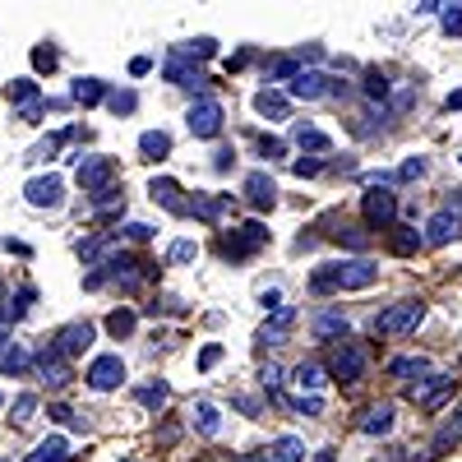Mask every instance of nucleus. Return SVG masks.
Segmentation results:
<instances>
[{"label": "nucleus", "mask_w": 462, "mask_h": 462, "mask_svg": "<svg viewBox=\"0 0 462 462\" xmlns=\"http://www.w3.org/2000/svg\"><path fill=\"white\" fill-rule=\"evenodd\" d=\"M88 389H97V393H111V389H121V379H125V361L116 356V352H102V356H93V365H88Z\"/></svg>", "instance_id": "7"}, {"label": "nucleus", "mask_w": 462, "mask_h": 462, "mask_svg": "<svg viewBox=\"0 0 462 462\" xmlns=\"http://www.w3.org/2000/svg\"><path fill=\"white\" fill-rule=\"evenodd\" d=\"M457 439H462V402L453 407V416L439 426V435H435V453H444V448H448V444H457Z\"/></svg>", "instance_id": "28"}, {"label": "nucleus", "mask_w": 462, "mask_h": 462, "mask_svg": "<svg viewBox=\"0 0 462 462\" xmlns=\"http://www.w3.org/2000/svg\"><path fill=\"white\" fill-rule=\"evenodd\" d=\"M139 398V407H148V411H158V407H167V398H171V389L158 379V383H143V389L134 393Z\"/></svg>", "instance_id": "32"}, {"label": "nucleus", "mask_w": 462, "mask_h": 462, "mask_svg": "<svg viewBox=\"0 0 462 462\" xmlns=\"http://www.w3.org/2000/svg\"><path fill=\"white\" fill-rule=\"evenodd\" d=\"M296 324V305H278V310H273V319H268L263 328H259V342L263 346H278L282 337H287V328Z\"/></svg>", "instance_id": "17"}, {"label": "nucleus", "mask_w": 462, "mask_h": 462, "mask_svg": "<svg viewBox=\"0 0 462 462\" xmlns=\"http://www.w3.org/2000/svg\"><path fill=\"white\" fill-rule=\"evenodd\" d=\"M28 462H69V444L56 435V439H42L32 453H28Z\"/></svg>", "instance_id": "27"}, {"label": "nucleus", "mask_w": 462, "mask_h": 462, "mask_svg": "<svg viewBox=\"0 0 462 462\" xmlns=\"http://www.w3.org/2000/svg\"><path fill=\"white\" fill-rule=\"evenodd\" d=\"M254 111H259V116H273V121H287V116H291V102H287V93L259 88V93H254Z\"/></svg>", "instance_id": "19"}, {"label": "nucleus", "mask_w": 462, "mask_h": 462, "mask_svg": "<svg viewBox=\"0 0 462 462\" xmlns=\"http://www.w3.org/2000/svg\"><path fill=\"white\" fill-rule=\"evenodd\" d=\"M0 296H5V282H0Z\"/></svg>", "instance_id": "61"}, {"label": "nucleus", "mask_w": 462, "mask_h": 462, "mask_svg": "<svg viewBox=\"0 0 462 462\" xmlns=\"http://www.w3.org/2000/svg\"><path fill=\"white\" fill-rule=\"evenodd\" d=\"M296 60H324V51H319V47H300Z\"/></svg>", "instance_id": "58"}, {"label": "nucleus", "mask_w": 462, "mask_h": 462, "mask_svg": "<svg viewBox=\"0 0 462 462\" xmlns=\"http://www.w3.org/2000/svg\"><path fill=\"white\" fill-rule=\"evenodd\" d=\"M296 74H300V60L296 56H282V60L268 65V79H273V84H287V79H296Z\"/></svg>", "instance_id": "37"}, {"label": "nucleus", "mask_w": 462, "mask_h": 462, "mask_svg": "<svg viewBox=\"0 0 462 462\" xmlns=\"http://www.w3.org/2000/svg\"><path fill=\"white\" fill-rule=\"evenodd\" d=\"M148 236H152L148 222H130V226H125V241H148Z\"/></svg>", "instance_id": "53"}, {"label": "nucleus", "mask_w": 462, "mask_h": 462, "mask_svg": "<svg viewBox=\"0 0 462 462\" xmlns=\"http://www.w3.org/2000/svg\"><path fill=\"white\" fill-rule=\"evenodd\" d=\"M5 97L19 102V106H23V102H37V84H32V79H10V84H5Z\"/></svg>", "instance_id": "39"}, {"label": "nucleus", "mask_w": 462, "mask_h": 462, "mask_svg": "<svg viewBox=\"0 0 462 462\" xmlns=\"http://www.w3.org/2000/svg\"><path fill=\"white\" fill-rule=\"evenodd\" d=\"M106 102H111L116 116H130V111L139 106V93H130V88H125V93H106Z\"/></svg>", "instance_id": "43"}, {"label": "nucleus", "mask_w": 462, "mask_h": 462, "mask_svg": "<svg viewBox=\"0 0 462 462\" xmlns=\"http://www.w3.org/2000/svg\"><path fill=\"white\" fill-rule=\"evenodd\" d=\"M93 337H97L93 324H65L56 333V352L60 356H79V352H88V346H93Z\"/></svg>", "instance_id": "14"}, {"label": "nucleus", "mask_w": 462, "mask_h": 462, "mask_svg": "<svg viewBox=\"0 0 462 462\" xmlns=\"http://www.w3.org/2000/svg\"><path fill=\"white\" fill-rule=\"evenodd\" d=\"M361 430H365V435H389V430H393V407H389V402L370 407L365 420H361Z\"/></svg>", "instance_id": "26"}, {"label": "nucleus", "mask_w": 462, "mask_h": 462, "mask_svg": "<svg viewBox=\"0 0 462 462\" xmlns=\"http://www.w3.org/2000/svg\"><path fill=\"white\" fill-rule=\"evenodd\" d=\"M259 245H268V226H263V222H245L241 231H231V236H222V259L241 263V259H250Z\"/></svg>", "instance_id": "3"}, {"label": "nucleus", "mask_w": 462, "mask_h": 462, "mask_svg": "<svg viewBox=\"0 0 462 462\" xmlns=\"http://www.w3.org/2000/svg\"><path fill=\"white\" fill-rule=\"evenodd\" d=\"M231 213V195H195L189 199V217H199V222H217Z\"/></svg>", "instance_id": "18"}, {"label": "nucleus", "mask_w": 462, "mask_h": 462, "mask_svg": "<svg viewBox=\"0 0 462 462\" xmlns=\"http://www.w3.org/2000/svg\"><path fill=\"white\" fill-rule=\"evenodd\" d=\"M273 457H278V462H300V457H305V444H300L296 435H282V439L273 444Z\"/></svg>", "instance_id": "36"}, {"label": "nucleus", "mask_w": 462, "mask_h": 462, "mask_svg": "<svg viewBox=\"0 0 462 462\" xmlns=\"http://www.w3.org/2000/svg\"><path fill=\"white\" fill-rule=\"evenodd\" d=\"M189 416H195V430H199L204 439H217V435H222V411H217L213 402H204V398H199Z\"/></svg>", "instance_id": "21"}, {"label": "nucleus", "mask_w": 462, "mask_h": 462, "mask_svg": "<svg viewBox=\"0 0 462 462\" xmlns=\"http://www.w3.org/2000/svg\"><path fill=\"white\" fill-rule=\"evenodd\" d=\"M365 97H370V102H383V97H389V79H383L379 69L365 74Z\"/></svg>", "instance_id": "42"}, {"label": "nucleus", "mask_w": 462, "mask_h": 462, "mask_svg": "<svg viewBox=\"0 0 462 462\" xmlns=\"http://www.w3.org/2000/svg\"><path fill=\"white\" fill-rule=\"evenodd\" d=\"M291 171H296V176H319V162L305 158V162H291Z\"/></svg>", "instance_id": "55"}, {"label": "nucleus", "mask_w": 462, "mask_h": 462, "mask_svg": "<svg viewBox=\"0 0 462 462\" xmlns=\"http://www.w3.org/2000/svg\"><path fill=\"white\" fill-rule=\"evenodd\" d=\"M217 361H222V346H217V342H208L204 352H199V370H213Z\"/></svg>", "instance_id": "48"}, {"label": "nucleus", "mask_w": 462, "mask_h": 462, "mask_svg": "<svg viewBox=\"0 0 462 462\" xmlns=\"http://www.w3.org/2000/svg\"><path fill=\"white\" fill-rule=\"evenodd\" d=\"M444 32H462V10H448L444 14Z\"/></svg>", "instance_id": "56"}, {"label": "nucleus", "mask_w": 462, "mask_h": 462, "mask_svg": "<svg viewBox=\"0 0 462 462\" xmlns=\"http://www.w3.org/2000/svg\"><path fill=\"white\" fill-rule=\"evenodd\" d=\"M337 282H342V291H365V287H374L379 282V263L374 259H342L337 263Z\"/></svg>", "instance_id": "9"}, {"label": "nucleus", "mask_w": 462, "mask_h": 462, "mask_svg": "<svg viewBox=\"0 0 462 462\" xmlns=\"http://www.w3.org/2000/svg\"><path fill=\"white\" fill-rule=\"evenodd\" d=\"M296 411H305V416H319V411H324V398H319V393L300 398V402H296Z\"/></svg>", "instance_id": "51"}, {"label": "nucleus", "mask_w": 462, "mask_h": 462, "mask_svg": "<svg viewBox=\"0 0 462 462\" xmlns=\"http://www.w3.org/2000/svg\"><path fill=\"white\" fill-rule=\"evenodd\" d=\"M139 152L148 162H162L167 152H171V134H162V130H148V134H139Z\"/></svg>", "instance_id": "22"}, {"label": "nucleus", "mask_w": 462, "mask_h": 462, "mask_svg": "<svg viewBox=\"0 0 462 462\" xmlns=\"http://www.w3.org/2000/svg\"><path fill=\"white\" fill-rule=\"evenodd\" d=\"M148 69H152L148 56H134V60H130V74H134V79H139V74H148Z\"/></svg>", "instance_id": "57"}, {"label": "nucleus", "mask_w": 462, "mask_h": 462, "mask_svg": "<svg viewBox=\"0 0 462 462\" xmlns=\"http://www.w3.org/2000/svg\"><path fill=\"white\" fill-rule=\"evenodd\" d=\"M167 259H171V263H195V259H199V245H195V241H176V245L167 250Z\"/></svg>", "instance_id": "44"}, {"label": "nucleus", "mask_w": 462, "mask_h": 462, "mask_svg": "<svg viewBox=\"0 0 462 462\" xmlns=\"http://www.w3.org/2000/svg\"><path fill=\"white\" fill-rule=\"evenodd\" d=\"M420 245H426V236H416L411 226H393V231H389V250H393V254H402V259H407V254H416Z\"/></svg>", "instance_id": "24"}, {"label": "nucleus", "mask_w": 462, "mask_h": 462, "mask_svg": "<svg viewBox=\"0 0 462 462\" xmlns=\"http://www.w3.org/2000/svg\"><path fill=\"white\" fill-rule=\"evenodd\" d=\"M333 241L352 245V250H370V236H365L361 226H337V231H333Z\"/></svg>", "instance_id": "40"}, {"label": "nucleus", "mask_w": 462, "mask_h": 462, "mask_svg": "<svg viewBox=\"0 0 462 462\" xmlns=\"http://www.w3.org/2000/svg\"><path fill=\"white\" fill-rule=\"evenodd\" d=\"M32 411H37V398H32V393L14 398V420H19V426H23V420H32Z\"/></svg>", "instance_id": "45"}, {"label": "nucleus", "mask_w": 462, "mask_h": 462, "mask_svg": "<svg viewBox=\"0 0 462 462\" xmlns=\"http://www.w3.org/2000/svg\"><path fill=\"white\" fill-rule=\"evenodd\" d=\"M0 370H5V374H23V370H28V352H23L19 342L0 346Z\"/></svg>", "instance_id": "33"}, {"label": "nucleus", "mask_w": 462, "mask_h": 462, "mask_svg": "<svg viewBox=\"0 0 462 462\" xmlns=\"http://www.w3.org/2000/svg\"><path fill=\"white\" fill-rule=\"evenodd\" d=\"M32 65H37V69H56V51H51V47H37V51H32Z\"/></svg>", "instance_id": "50"}, {"label": "nucleus", "mask_w": 462, "mask_h": 462, "mask_svg": "<svg viewBox=\"0 0 462 462\" xmlns=\"http://www.w3.org/2000/svg\"><path fill=\"white\" fill-rule=\"evenodd\" d=\"M69 97L79 102V106H97V102L106 97V84H102V79H74Z\"/></svg>", "instance_id": "25"}, {"label": "nucleus", "mask_w": 462, "mask_h": 462, "mask_svg": "<svg viewBox=\"0 0 462 462\" xmlns=\"http://www.w3.org/2000/svg\"><path fill=\"white\" fill-rule=\"evenodd\" d=\"M148 195H152V204H162V208H171V213L189 217V204L180 199V185H176V180H167V176H152Z\"/></svg>", "instance_id": "16"}, {"label": "nucleus", "mask_w": 462, "mask_h": 462, "mask_svg": "<svg viewBox=\"0 0 462 462\" xmlns=\"http://www.w3.org/2000/svg\"><path fill=\"white\" fill-rule=\"evenodd\" d=\"M28 305H32V287H23V291H19V296L5 305V319H10V324H19V319L28 315Z\"/></svg>", "instance_id": "41"}, {"label": "nucleus", "mask_w": 462, "mask_h": 462, "mask_svg": "<svg viewBox=\"0 0 462 462\" xmlns=\"http://www.w3.org/2000/svg\"><path fill=\"white\" fill-rule=\"evenodd\" d=\"M167 79H171L176 88H199V84H204V74H199L195 65H189L185 56H176V51H171V60H167Z\"/></svg>", "instance_id": "20"}, {"label": "nucleus", "mask_w": 462, "mask_h": 462, "mask_svg": "<svg viewBox=\"0 0 462 462\" xmlns=\"http://www.w3.org/2000/svg\"><path fill=\"white\" fill-rule=\"evenodd\" d=\"M389 374H393V379H411V374H426V356H398V361L389 365Z\"/></svg>", "instance_id": "38"}, {"label": "nucleus", "mask_w": 462, "mask_h": 462, "mask_svg": "<svg viewBox=\"0 0 462 462\" xmlns=\"http://www.w3.org/2000/svg\"><path fill=\"white\" fill-rule=\"evenodd\" d=\"M448 208H453V213L462 217V189H453V204H448Z\"/></svg>", "instance_id": "60"}, {"label": "nucleus", "mask_w": 462, "mask_h": 462, "mask_svg": "<svg viewBox=\"0 0 462 462\" xmlns=\"http://www.w3.org/2000/svg\"><path fill=\"white\" fill-rule=\"evenodd\" d=\"M134 324H139L134 310H111V315H106V333H111V337H130Z\"/></svg>", "instance_id": "35"}, {"label": "nucleus", "mask_w": 462, "mask_h": 462, "mask_svg": "<svg viewBox=\"0 0 462 462\" xmlns=\"http://www.w3.org/2000/svg\"><path fill=\"white\" fill-rule=\"evenodd\" d=\"M241 462H278V457H273V453H268V457H259V453H245Z\"/></svg>", "instance_id": "59"}, {"label": "nucleus", "mask_w": 462, "mask_h": 462, "mask_svg": "<svg viewBox=\"0 0 462 462\" xmlns=\"http://www.w3.org/2000/svg\"><path fill=\"white\" fill-rule=\"evenodd\" d=\"M426 171H430V162H426V158H407L398 176H402V180H416V176H426Z\"/></svg>", "instance_id": "46"}, {"label": "nucleus", "mask_w": 462, "mask_h": 462, "mask_svg": "<svg viewBox=\"0 0 462 462\" xmlns=\"http://www.w3.org/2000/svg\"><path fill=\"white\" fill-rule=\"evenodd\" d=\"M60 195H65L60 176H32V180L23 185V199H28L32 208H60Z\"/></svg>", "instance_id": "11"}, {"label": "nucleus", "mask_w": 462, "mask_h": 462, "mask_svg": "<svg viewBox=\"0 0 462 462\" xmlns=\"http://www.w3.org/2000/svg\"><path fill=\"white\" fill-rule=\"evenodd\" d=\"M361 208H365V222H374V226H393V217H398V195L389 185H370L365 189V199H361Z\"/></svg>", "instance_id": "8"}, {"label": "nucleus", "mask_w": 462, "mask_h": 462, "mask_svg": "<svg viewBox=\"0 0 462 462\" xmlns=\"http://www.w3.org/2000/svg\"><path fill=\"white\" fill-rule=\"evenodd\" d=\"M231 162H236V152H231V148H217V152H213V167H217V171H226Z\"/></svg>", "instance_id": "54"}, {"label": "nucleus", "mask_w": 462, "mask_h": 462, "mask_svg": "<svg viewBox=\"0 0 462 462\" xmlns=\"http://www.w3.org/2000/svg\"><path fill=\"white\" fill-rule=\"evenodd\" d=\"M259 383H263V389H278V383H282V370H278V365H263V370H259Z\"/></svg>", "instance_id": "52"}, {"label": "nucleus", "mask_w": 462, "mask_h": 462, "mask_svg": "<svg viewBox=\"0 0 462 462\" xmlns=\"http://www.w3.org/2000/svg\"><path fill=\"white\" fill-rule=\"evenodd\" d=\"M448 393H453V374H430L426 383H411V402H420L426 411H439Z\"/></svg>", "instance_id": "12"}, {"label": "nucleus", "mask_w": 462, "mask_h": 462, "mask_svg": "<svg viewBox=\"0 0 462 462\" xmlns=\"http://www.w3.org/2000/svg\"><path fill=\"white\" fill-rule=\"evenodd\" d=\"M457 236H462V217H457L453 208L430 213V222H426V245H448V241H457Z\"/></svg>", "instance_id": "13"}, {"label": "nucleus", "mask_w": 462, "mask_h": 462, "mask_svg": "<svg viewBox=\"0 0 462 462\" xmlns=\"http://www.w3.org/2000/svg\"><path fill=\"white\" fill-rule=\"evenodd\" d=\"M291 139H296V148H300V152H328V148H333V139H328L324 130H315V125H296V134H291Z\"/></svg>", "instance_id": "23"}, {"label": "nucleus", "mask_w": 462, "mask_h": 462, "mask_svg": "<svg viewBox=\"0 0 462 462\" xmlns=\"http://www.w3.org/2000/svg\"><path fill=\"white\" fill-rule=\"evenodd\" d=\"M365 361H370V352H365L361 342H337V352H333L328 370H333V379H337V383H361Z\"/></svg>", "instance_id": "4"}, {"label": "nucleus", "mask_w": 462, "mask_h": 462, "mask_svg": "<svg viewBox=\"0 0 462 462\" xmlns=\"http://www.w3.org/2000/svg\"><path fill=\"white\" fill-rule=\"evenodd\" d=\"M245 199H250L259 213L273 208V204H278V185H273V176H268V171H250V176H245Z\"/></svg>", "instance_id": "15"}, {"label": "nucleus", "mask_w": 462, "mask_h": 462, "mask_svg": "<svg viewBox=\"0 0 462 462\" xmlns=\"http://www.w3.org/2000/svg\"><path fill=\"white\" fill-rule=\"evenodd\" d=\"M296 383H300V389H310V393H319L324 383H328V379H324V365H315V361H300V365H296Z\"/></svg>", "instance_id": "31"}, {"label": "nucleus", "mask_w": 462, "mask_h": 462, "mask_svg": "<svg viewBox=\"0 0 462 462\" xmlns=\"http://www.w3.org/2000/svg\"><path fill=\"white\" fill-rule=\"evenodd\" d=\"M125 195H121V189H116V185H106V189H97V195H93V204L97 208H111V204H121Z\"/></svg>", "instance_id": "47"}, {"label": "nucleus", "mask_w": 462, "mask_h": 462, "mask_svg": "<svg viewBox=\"0 0 462 462\" xmlns=\"http://www.w3.org/2000/svg\"><path fill=\"white\" fill-rule=\"evenodd\" d=\"M222 102L217 97H195L189 102V111H185V125H189V134L195 139H217L222 134Z\"/></svg>", "instance_id": "2"}, {"label": "nucleus", "mask_w": 462, "mask_h": 462, "mask_svg": "<svg viewBox=\"0 0 462 462\" xmlns=\"http://www.w3.org/2000/svg\"><path fill=\"white\" fill-rule=\"evenodd\" d=\"M310 328H315L319 342H324V337H346V315H333V310H328V315H315Z\"/></svg>", "instance_id": "30"}, {"label": "nucleus", "mask_w": 462, "mask_h": 462, "mask_svg": "<svg viewBox=\"0 0 462 462\" xmlns=\"http://www.w3.org/2000/svg\"><path fill=\"white\" fill-rule=\"evenodd\" d=\"M37 374L47 379V389H65L69 383V356L56 352V342H47L42 352H37Z\"/></svg>", "instance_id": "10"}, {"label": "nucleus", "mask_w": 462, "mask_h": 462, "mask_svg": "<svg viewBox=\"0 0 462 462\" xmlns=\"http://www.w3.org/2000/svg\"><path fill=\"white\" fill-rule=\"evenodd\" d=\"M337 93H342V79H328L319 69H300L287 84V97H300V102H319V97H337Z\"/></svg>", "instance_id": "5"}, {"label": "nucleus", "mask_w": 462, "mask_h": 462, "mask_svg": "<svg viewBox=\"0 0 462 462\" xmlns=\"http://www.w3.org/2000/svg\"><path fill=\"white\" fill-rule=\"evenodd\" d=\"M176 56H185V60H213L217 56V42H213V37H195V42L176 47Z\"/></svg>", "instance_id": "34"}, {"label": "nucleus", "mask_w": 462, "mask_h": 462, "mask_svg": "<svg viewBox=\"0 0 462 462\" xmlns=\"http://www.w3.org/2000/svg\"><path fill=\"white\" fill-rule=\"evenodd\" d=\"M420 319H426V300H398V305H389L379 319H374V333H383V337H402V333H411Z\"/></svg>", "instance_id": "1"}, {"label": "nucleus", "mask_w": 462, "mask_h": 462, "mask_svg": "<svg viewBox=\"0 0 462 462\" xmlns=\"http://www.w3.org/2000/svg\"><path fill=\"white\" fill-rule=\"evenodd\" d=\"M342 282H337V263H319L315 273H310V291L315 296H328V291H337Z\"/></svg>", "instance_id": "29"}, {"label": "nucleus", "mask_w": 462, "mask_h": 462, "mask_svg": "<svg viewBox=\"0 0 462 462\" xmlns=\"http://www.w3.org/2000/svg\"><path fill=\"white\" fill-rule=\"evenodd\" d=\"M259 152H263V158H282V152H287V143H282V139H268V134H263V139H259Z\"/></svg>", "instance_id": "49"}, {"label": "nucleus", "mask_w": 462, "mask_h": 462, "mask_svg": "<svg viewBox=\"0 0 462 462\" xmlns=\"http://www.w3.org/2000/svg\"><path fill=\"white\" fill-rule=\"evenodd\" d=\"M74 176H79L84 195H97V189L116 185V158H106V152H88V158H79Z\"/></svg>", "instance_id": "6"}]
</instances>
